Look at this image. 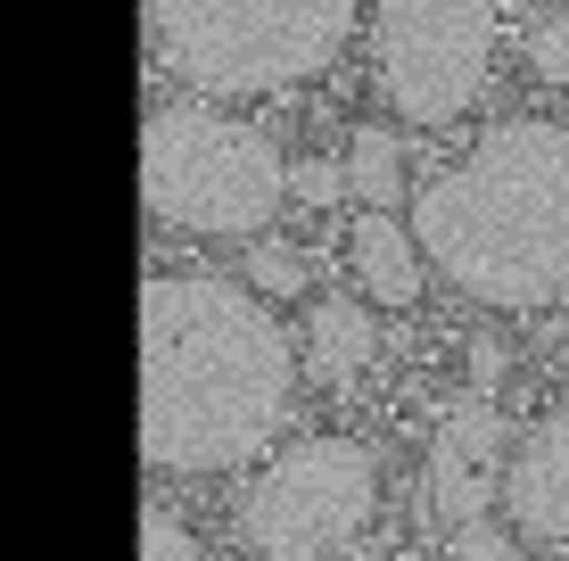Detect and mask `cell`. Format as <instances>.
I'll list each match as a JSON object with an SVG mask.
<instances>
[{
    "label": "cell",
    "mask_w": 569,
    "mask_h": 561,
    "mask_svg": "<svg viewBox=\"0 0 569 561\" xmlns=\"http://www.w3.org/2000/svg\"><path fill=\"white\" fill-rule=\"evenodd\" d=\"M289 182H298L306 199H339V190H347V166H298Z\"/></svg>",
    "instance_id": "obj_17"
},
{
    "label": "cell",
    "mask_w": 569,
    "mask_h": 561,
    "mask_svg": "<svg viewBox=\"0 0 569 561\" xmlns=\"http://www.w3.org/2000/svg\"><path fill=\"white\" fill-rule=\"evenodd\" d=\"M371 67L405 124H455L496 67V0H371Z\"/></svg>",
    "instance_id": "obj_6"
},
{
    "label": "cell",
    "mask_w": 569,
    "mask_h": 561,
    "mask_svg": "<svg viewBox=\"0 0 569 561\" xmlns=\"http://www.w3.org/2000/svg\"><path fill=\"white\" fill-rule=\"evenodd\" d=\"M248 281H257L264 298H298V289L313 281V264L289 240H257V248H248Z\"/></svg>",
    "instance_id": "obj_12"
},
{
    "label": "cell",
    "mask_w": 569,
    "mask_h": 561,
    "mask_svg": "<svg viewBox=\"0 0 569 561\" xmlns=\"http://www.w3.org/2000/svg\"><path fill=\"white\" fill-rule=\"evenodd\" d=\"M347 190H356L363 207H380V216H397L405 199V149L388 124H356V141H347Z\"/></svg>",
    "instance_id": "obj_11"
},
{
    "label": "cell",
    "mask_w": 569,
    "mask_h": 561,
    "mask_svg": "<svg viewBox=\"0 0 569 561\" xmlns=\"http://www.w3.org/2000/svg\"><path fill=\"white\" fill-rule=\"evenodd\" d=\"M347 257H356V281L371 289V298L380 305H413L421 298V240H413V223H397V216H380V207H371V216L347 231Z\"/></svg>",
    "instance_id": "obj_9"
},
{
    "label": "cell",
    "mask_w": 569,
    "mask_h": 561,
    "mask_svg": "<svg viewBox=\"0 0 569 561\" xmlns=\"http://www.w3.org/2000/svg\"><path fill=\"white\" fill-rule=\"evenodd\" d=\"M503 512L537 545H569V413L537 421L503 462Z\"/></svg>",
    "instance_id": "obj_8"
},
{
    "label": "cell",
    "mask_w": 569,
    "mask_h": 561,
    "mask_svg": "<svg viewBox=\"0 0 569 561\" xmlns=\"http://www.w3.org/2000/svg\"><path fill=\"white\" fill-rule=\"evenodd\" d=\"M141 561H207V553H199V537H190L173 512L149 504V512H141Z\"/></svg>",
    "instance_id": "obj_13"
},
{
    "label": "cell",
    "mask_w": 569,
    "mask_h": 561,
    "mask_svg": "<svg viewBox=\"0 0 569 561\" xmlns=\"http://www.w3.org/2000/svg\"><path fill=\"white\" fill-rule=\"evenodd\" d=\"M371 355H380V322L363 314L356 298H322L306 322V372L322 380V389H356L371 372Z\"/></svg>",
    "instance_id": "obj_10"
},
{
    "label": "cell",
    "mask_w": 569,
    "mask_h": 561,
    "mask_svg": "<svg viewBox=\"0 0 569 561\" xmlns=\"http://www.w3.org/2000/svg\"><path fill=\"white\" fill-rule=\"evenodd\" d=\"M289 331L214 273L141 281V462L173 479L257 462L289 421Z\"/></svg>",
    "instance_id": "obj_1"
},
{
    "label": "cell",
    "mask_w": 569,
    "mask_h": 561,
    "mask_svg": "<svg viewBox=\"0 0 569 561\" xmlns=\"http://www.w3.org/2000/svg\"><path fill=\"white\" fill-rule=\"evenodd\" d=\"M413 240L462 298L553 305L569 289V132L512 116L413 199Z\"/></svg>",
    "instance_id": "obj_2"
},
{
    "label": "cell",
    "mask_w": 569,
    "mask_h": 561,
    "mask_svg": "<svg viewBox=\"0 0 569 561\" xmlns=\"http://www.w3.org/2000/svg\"><path fill=\"white\" fill-rule=\"evenodd\" d=\"M528 67H537L545 83L569 91V17H545V26H537V42H528Z\"/></svg>",
    "instance_id": "obj_14"
},
{
    "label": "cell",
    "mask_w": 569,
    "mask_h": 561,
    "mask_svg": "<svg viewBox=\"0 0 569 561\" xmlns=\"http://www.w3.org/2000/svg\"><path fill=\"white\" fill-rule=\"evenodd\" d=\"M455 561H520V537L487 529V520H462L455 529Z\"/></svg>",
    "instance_id": "obj_15"
},
{
    "label": "cell",
    "mask_w": 569,
    "mask_h": 561,
    "mask_svg": "<svg viewBox=\"0 0 569 561\" xmlns=\"http://www.w3.org/2000/svg\"><path fill=\"white\" fill-rule=\"evenodd\" d=\"M149 42L199 91H281L339 67L356 0H149Z\"/></svg>",
    "instance_id": "obj_3"
},
{
    "label": "cell",
    "mask_w": 569,
    "mask_h": 561,
    "mask_svg": "<svg viewBox=\"0 0 569 561\" xmlns=\"http://www.w3.org/2000/svg\"><path fill=\"white\" fill-rule=\"evenodd\" d=\"M470 380H479V397H496V380H503V339L496 331L470 339Z\"/></svg>",
    "instance_id": "obj_16"
},
{
    "label": "cell",
    "mask_w": 569,
    "mask_h": 561,
    "mask_svg": "<svg viewBox=\"0 0 569 561\" xmlns=\"http://www.w3.org/2000/svg\"><path fill=\"white\" fill-rule=\"evenodd\" d=\"M141 199L173 231L264 240V223L289 207V166L257 124L223 108H157L141 124Z\"/></svg>",
    "instance_id": "obj_4"
},
{
    "label": "cell",
    "mask_w": 569,
    "mask_h": 561,
    "mask_svg": "<svg viewBox=\"0 0 569 561\" xmlns=\"http://www.w3.org/2000/svg\"><path fill=\"white\" fill-rule=\"evenodd\" d=\"M503 462H512L503 413L487 397H462L455 413L438 421V438H429V512H438L446 529L487 520V504H496V488H503Z\"/></svg>",
    "instance_id": "obj_7"
},
{
    "label": "cell",
    "mask_w": 569,
    "mask_h": 561,
    "mask_svg": "<svg viewBox=\"0 0 569 561\" xmlns=\"http://www.w3.org/2000/svg\"><path fill=\"white\" fill-rule=\"evenodd\" d=\"M380 512V454L363 438H306L264 462L240 495V537L257 561H330Z\"/></svg>",
    "instance_id": "obj_5"
}]
</instances>
